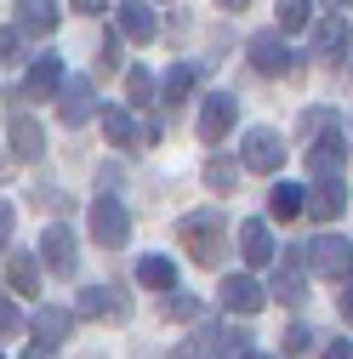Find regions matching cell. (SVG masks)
Returning a JSON list of instances; mask_svg holds the SVG:
<instances>
[{
    "label": "cell",
    "instance_id": "1",
    "mask_svg": "<svg viewBox=\"0 0 353 359\" xmlns=\"http://www.w3.org/2000/svg\"><path fill=\"white\" fill-rule=\"evenodd\" d=\"M176 234H183V251H188L200 268H216L223 251H228V222H223V211H188Z\"/></svg>",
    "mask_w": 353,
    "mask_h": 359
},
{
    "label": "cell",
    "instance_id": "2",
    "mask_svg": "<svg viewBox=\"0 0 353 359\" xmlns=\"http://www.w3.org/2000/svg\"><path fill=\"white\" fill-rule=\"evenodd\" d=\"M307 268H314L319 280H331V285L353 280V240H342V234H314V240H307Z\"/></svg>",
    "mask_w": 353,
    "mask_h": 359
},
{
    "label": "cell",
    "instance_id": "3",
    "mask_svg": "<svg viewBox=\"0 0 353 359\" xmlns=\"http://www.w3.org/2000/svg\"><path fill=\"white\" fill-rule=\"evenodd\" d=\"M85 222H92V240H97L103 251H120V245L131 240V211H125V200H114V194H97L92 211H85Z\"/></svg>",
    "mask_w": 353,
    "mask_h": 359
},
{
    "label": "cell",
    "instance_id": "4",
    "mask_svg": "<svg viewBox=\"0 0 353 359\" xmlns=\"http://www.w3.org/2000/svg\"><path fill=\"white\" fill-rule=\"evenodd\" d=\"M240 165L256 171V177H274V171L285 165V137H279L274 126H251L245 143H240Z\"/></svg>",
    "mask_w": 353,
    "mask_h": 359
},
{
    "label": "cell",
    "instance_id": "5",
    "mask_svg": "<svg viewBox=\"0 0 353 359\" xmlns=\"http://www.w3.org/2000/svg\"><path fill=\"white\" fill-rule=\"evenodd\" d=\"M216 297H223V308L240 313V320H251V313L268 308V285H262L256 274H228L223 285H216Z\"/></svg>",
    "mask_w": 353,
    "mask_h": 359
},
{
    "label": "cell",
    "instance_id": "6",
    "mask_svg": "<svg viewBox=\"0 0 353 359\" xmlns=\"http://www.w3.org/2000/svg\"><path fill=\"white\" fill-rule=\"evenodd\" d=\"M353 52V23H347V12H325L319 23H314V57L319 63H342Z\"/></svg>",
    "mask_w": 353,
    "mask_h": 359
},
{
    "label": "cell",
    "instance_id": "7",
    "mask_svg": "<svg viewBox=\"0 0 353 359\" xmlns=\"http://www.w3.org/2000/svg\"><path fill=\"white\" fill-rule=\"evenodd\" d=\"M40 262L52 268V274H74V262H80V240H74V229L69 222H52L46 234H40Z\"/></svg>",
    "mask_w": 353,
    "mask_h": 359
},
{
    "label": "cell",
    "instance_id": "8",
    "mask_svg": "<svg viewBox=\"0 0 353 359\" xmlns=\"http://www.w3.org/2000/svg\"><path fill=\"white\" fill-rule=\"evenodd\" d=\"M234 120H240V97L234 92H211L200 103V137L205 143H223L228 131H234Z\"/></svg>",
    "mask_w": 353,
    "mask_h": 359
},
{
    "label": "cell",
    "instance_id": "9",
    "mask_svg": "<svg viewBox=\"0 0 353 359\" xmlns=\"http://www.w3.org/2000/svg\"><path fill=\"white\" fill-rule=\"evenodd\" d=\"M245 52H251V69H256V74H291V69H296L291 46H285V40H279L274 29H268V34H256Z\"/></svg>",
    "mask_w": 353,
    "mask_h": 359
},
{
    "label": "cell",
    "instance_id": "10",
    "mask_svg": "<svg viewBox=\"0 0 353 359\" xmlns=\"http://www.w3.org/2000/svg\"><path fill=\"white\" fill-rule=\"evenodd\" d=\"M240 251H245V262H251V268H274V257H279L274 229H268L262 217H245V222H240Z\"/></svg>",
    "mask_w": 353,
    "mask_h": 359
},
{
    "label": "cell",
    "instance_id": "11",
    "mask_svg": "<svg viewBox=\"0 0 353 359\" xmlns=\"http://www.w3.org/2000/svg\"><path fill=\"white\" fill-rule=\"evenodd\" d=\"M92 109H97V86L92 80H69L63 92H57V120L63 126H85Z\"/></svg>",
    "mask_w": 353,
    "mask_h": 359
},
{
    "label": "cell",
    "instance_id": "12",
    "mask_svg": "<svg viewBox=\"0 0 353 359\" xmlns=\"http://www.w3.org/2000/svg\"><path fill=\"white\" fill-rule=\"evenodd\" d=\"M307 211H314L319 222H336L347 211V189L342 177H314V189H307Z\"/></svg>",
    "mask_w": 353,
    "mask_h": 359
},
{
    "label": "cell",
    "instance_id": "13",
    "mask_svg": "<svg viewBox=\"0 0 353 359\" xmlns=\"http://www.w3.org/2000/svg\"><path fill=\"white\" fill-rule=\"evenodd\" d=\"M336 165H342V137H336V120H331V126H319L314 149H307V171L314 177H336Z\"/></svg>",
    "mask_w": 353,
    "mask_h": 359
},
{
    "label": "cell",
    "instance_id": "14",
    "mask_svg": "<svg viewBox=\"0 0 353 359\" xmlns=\"http://www.w3.org/2000/svg\"><path fill=\"white\" fill-rule=\"evenodd\" d=\"M69 325H74L69 308H40L34 320H29V331H34L40 348H63V342H69Z\"/></svg>",
    "mask_w": 353,
    "mask_h": 359
},
{
    "label": "cell",
    "instance_id": "15",
    "mask_svg": "<svg viewBox=\"0 0 353 359\" xmlns=\"http://www.w3.org/2000/svg\"><path fill=\"white\" fill-rule=\"evenodd\" d=\"M57 86H63V57L46 52V57H34V69H29V80H23L18 97H52Z\"/></svg>",
    "mask_w": 353,
    "mask_h": 359
},
{
    "label": "cell",
    "instance_id": "16",
    "mask_svg": "<svg viewBox=\"0 0 353 359\" xmlns=\"http://www.w3.org/2000/svg\"><path fill=\"white\" fill-rule=\"evenodd\" d=\"M120 34H125V40H137V46H148V40L160 34L154 6H143V0H125V6H120Z\"/></svg>",
    "mask_w": 353,
    "mask_h": 359
},
{
    "label": "cell",
    "instance_id": "17",
    "mask_svg": "<svg viewBox=\"0 0 353 359\" xmlns=\"http://www.w3.org/2000/svg\"><path fill=\"white\" fill-rule=\"evenodd\" d=\"M12 154L18 160H40V154H46V131H40V120L34 114H12Z\"/></svg>",
    "mask_w": 353,
    "mask_h": 359
},
{
    "label": "cell",
    "instance_id": "18",
    "mask_svg": "<svg viewBox=\"0 0 353 359\" xmlns=\"http://www.w3.org/2000/svg\"><path fill=\"white\" fill-rule=\"evenodd\" d=\"M12 12H18V29H23V34H52L57 18H63V12H57V0H18Z\"/></svg>",
    "mask_w": 353,
    "mask_h": 359
},
{
    "label": "cell",
    "instance_id": "19",
    "mask_svg": "<svg viewBox=\"0 0 353 359\" xmlns=\"http://www.w3.org/2000/svg\"><path fill=\"white\" fill-rule=\"evenodd\" d=\"M103 137H109L114 149H137V143H143V126H137L131 109H103Z\"/></svg>",
    "mask_w": 353,
    "mask_h": 359
},
{
    "label": "cell",
    "instance_id": "20",
    "mask_svg": "<svg viewBox=\"0 0 353 359\" xmlns=\"http://www.w3.org/2000/svg\"><path fill=\"white\" fill-rule=\"evenodd\" d=\"M200 348H205L211 359H240V353H245V331H234V325H205V331H200Z\"/></svg>",
    "mask_w": 353,
    "mask_h": 359
},
{
    "label": "cell",
    "instance_id": "21",
    "mask_svg": "<svg viewBox=\"0 0 353 359\" xmlns=\"http://www.w3.org/2000/svg\"><path fill=\"white\" fill-rule=\"evenodd\" d=\"M80 313H92V320H120V313H125V297L109 291V285H85V291H80Z\"/></svg>",
    "mask_w": 353,
    "mask_h": 359
},
{
    "label": "cell",
    "instance_id": "22",
    "mask_svg": "<svg viewBox=\"0 0 353 359\" xmlns=\"http://www.w3.org/2000/svg\"><path fill=\"white\" fill-rule=\"evenodd\" d=\"M274 262H279V268H274V297L296 308V302L307 297V285H302V262H296V257H274Z\"/></svg>",
    "mask_w": 353,
    "mask_h": 359
},
{
    "label": "cell",
    "instance_id": "23",
    "mask_svg": "<svg viewBox=\"0 0 353 359\" xmlns=\"http://www.w3.org/2000/svg\"><path fill=\"white\" fill-rule=\"evenodd\" d=\"M268 211H274V222H291V217H302V211H307V189H302V183H274V194H268Z\"/></svg>",
    "mask_w": 353,
    "mask_h": 359
},
{
    "label": "cell",
    "instance_id": "24",
    "mask_svg": "<svg viewBox=\"0 0 353 359\" xmlns=\"http://www.w3.org/2000/svg\"><path fill=\"white\" fill-rule=\"evenodd\" d=\"M137 285H148V291H171L176 285V262L171 257H137Z\"/></svg>",
    "mask_w": 353,
    "mask_h": 359
},
{
    "label": "cell",
    "instance_id": "25",
    "mask_svg": "<svg viewBox=\"0 0 353 359\" xmlns=\"http://www.w3.org/2000/svg\"><path fill=\"white\" fill-rule=\"evenodd\" d=\"M240 171H245L240 160H228V154H211V160H205V189H211V194H234Z\"/></svg>",
    "mask_w": 353,
    "mask_h": 359
},
{
    "label": "cell",
    "instance_id": "26",
    "mask_svg": "<svg viewBox=\"0 0 353 359\" xmlns=\"http://www.w3.org/2000/svg\"><path fill=\"white\" fill-rule=\"evenodd\" d=\"M188 92H194V69L188 63H171L165 80H160V103H188Z\"/></svg>",
    "mask_w": 353,
    "mask_h": 359
},
{
    "label": "cell",
    "instance_id": "27",
    "mask_svg": "<svg viewBox=\"0 0 353 359\" xmlns=\"http://www.w3.org/2000/svg\"><path fill=\"white\" fill-rule=\"evenodd\" d=\"M6 280H12L18 297H34V291H40V262H34V257H12V262H6Z\"/></svg>",
    "mask_w": 353,
    "mask_h": 359
},
{
    "label": "cell",
    "instance_id": "28",
    "mask_svg": "<svg viewBox=\"0 0 353 359\" xmlns=\"http://www.w3.org/2000/svg\"><path fill=\"white\" fill-rule=\"evenodd\" d=\"M125 97L137 103V109H148V103H160V80H154V74H148V69L137 63V69L125 74Z\"/></svg>",
    "mask_w": 353,
    "mask_h": 359
},
{
    "label": "cell",
    "instance_id": "29",
    "mask_svg": "<svg viewBox=\"0 0 353 359\" xmlns=\"http://www.w3.org/2000/svg\"><path fill=\"white\" fill-rule=\"evenodd\" d=\"M307 18H314V0H279V29H307Z\"/></svg>",
    "mask_w": 353,
    "mask_h": 359
},
{
    "label": "cell",
    "instance_id": "30",
    "mask_svg": "<svg viewBox=\"0 0 353 359\" xmlns=\"http://www.w3.org/2000/svg\"><path fill=\"white\" fill-rule=\"evenodd\" d=\"M307 348H314V325H285V353H307Z\"/></svg>",
    "mask_w": 353,
    "mask_h": 359
},
{
    "label": "cell",
    "instance_id": "31",
    "mask_svg": "<svg viewBox=\"0 0 353 359\" xmlns=\"http://www.w3.org/2000/svg\"><path fill=\"white\" fill-rule=\"evenodd\" d=\"M200 313V302L194 297H176V291H165V320H194Z\"/></svg>",
    "mask_w": 353,
    "mask_h": 359
},
{
    "label": "cell",
    "instance_id": "32",
    "mask_svg": "<svg viewBox=\"0 0 353 359\" xmlns=\"http://www.w3.org/2000/svg\"><path fill=\"white\" fill-rule=\"evenodd\" d=\"M18 52H23V29L12 23V29H0V63H18Z\"/></svg>",
    "mask_w": 353,
    "mask_h": 359
},
{
    "label": "cell",
    "instance_id": "33",
    "mask_svg": "<svg viewBox=\"0 0 353 359\" xmlns=\"http://www.w3.org/2000/svg\"><path fill=\"white\" fill-rule=\"evenodd\" d=\"M18 325H23L18 302H12V297H0V337H6V331H18Z\"/></svg>",
    "mask_w": 353,
    "mask_h": 359
},
{
    "label": "cell",
    "instance_id": "34",
    "mask_svg": "<svg viewBox=\"0 0 353 359\" xmlns=\"http://www.w3.org/2000/svg\"><path fill=\"white\" fill-rule=\"evenodd\" d=\"M12 229H18V211L0 200V251H6V240H12Z\"/></svg>",
    "mask_w": 353,
    "mask_h": 359
},
{
    "label": "cell",
    "instance_id": "35",
    "mask_svg": "<svg viewBox=\"0 0 353 359\" xmlns=\"http://www.w3.org/2000/svg\"><path fill=\"white\" fill-rule=\"evenodd\" d=\"M97 63H103V69H120V40H114V34L103 40V57H97Z\"/></svg>",
    "mask_w": 353,
    "mask_h": 359
},
{
    "label": "cell",
    "instance_id": "36",
    "mask_svg": "<svg viewBox=\"0 0 353 359\" xmlns=\"http://www.w3.org/2000/svg\"><path fill=\"white\" fill-rule=\"evenodd\" d=\"M325 359H353V342H347V337H336V342H325Z\"/></svg>",
    "mask_w": 353,
    "mask_h": 359
},
{
    "label": "cell",
    "instance_id": "37",
    "mask_svg": "<svg viewBox=\"0 0 353 359\" xmlns=\"http://www.w3.org/2000/svg\"><path fill=\"white\" fill-rule=\"evenodd\" d=\"M336 308H342V320L353 325V280H342V302H336Z\"/></svg>",
    "mask_w": 353,
    "mask_h": 359
},
{
    "label": "cell",
    "instance_id": "38",
    "mask_svg": "<svg viewBox=\"0 0 353 359\" xmlns=\"http://www.w3.org/2000/svg\"><path fill=\"white\" fill-rule=\"evenodd\" d=\"M109 6V0H74V12H85V18H92V12H103Z\"/></svg>",
    "mask_w": 353,
    "mask_h": 359
},
{
    "label": "cell",
    "instance_id": "39",
    "mask_svg": "<svg viewBox=\"0 0 353 359\" xmlns=\"http://www.w3.org/2000/svg\"><path fill=\"white\" fill-rule=\"evenodd\" d=\"M216 6H223V12H245V6H251V0H216Z\"/></svg>",
    "mask_w": 353,
    "mask_h": 359
},
{
    "label": "cell",
    "instance_id": "40",
    "mask_svg": "<svg viewBox=\"0 0 353 359\" xmlns=\"http://www.w3.org/2000/svg\"><path fill=\"white\" fill-rule=\"evenodd\" d=\"M319 6H325V12H347V6H353V0H319Z\"/></svg>",
    "mask_w": 353,
    "mask_h": 359
},
{
    "label": "cell",
    "instance_id": "41",
    "mask_svg": "<svg viewBox=\"0 0 353 359\" xmlns=\"http://www.w3.org/2000/svg\"><path fill=\"white\" fill-rule=\"evenodd\" d=\"M23 359H52V348H40V342H34V348H29Z\"/></svg>",
    "mask_w": 353,
    "mask_h": 359
},
{
    "label": "cell",
    "instance_id": "42",
    "mask_svg": "<svg viewBox=\"0 0 353 359\" xmlns=\"http://www.w3.org/2000/svg\"><path fill=\"white\" fill-rule=\"evenodd\" d=\"M171 359H194V348H176V353H171Z\"/></svg>",
    "mask_w": 353,
    "mask_h": 359
},
{
    "label": "cell",
    "instance_id": "43",
    "mask_svg": "<svg viewBox=\"0 0 353 359\" xmlns=\"http://www.w3.org/2000/svg\"><path fill=\"white\" fill-rule=\"evenodd\" d=\"M240 359H268V353H240Z\"/></svg>",
    "mask_w": 353,
    "mask_h": 359
},
{
    "label": "cell",
    "instance_id": "44",
    "mask_svg": "<svg viewBox=\"0 0 353 359\" xmlns=\"http://www.w3.org/2000/svg\"><path fill=\"white\" fill-rule=\"evenodd\" d=\"M97 359H103V353H97Z\"/></svg>",
    "mask_w": 353,
    "mask_h": 359
}]
</instances>
